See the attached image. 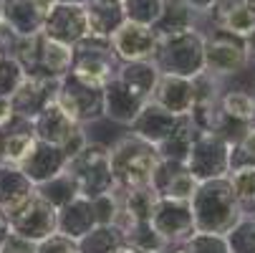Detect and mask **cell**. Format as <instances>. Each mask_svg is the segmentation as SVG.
<instances>
[{"label": "cell", "mask_w": 255, "mask_h": 253, "mask_svg": "<svg viewBox=\"0 0 255 253\" xmlns=\"http://www.w3.org/2000/svg\"><path fill=\"white\" fill-rule=\"evenodd\" d=\"M35 190H38V195H41L43 200H48L56 210H58V208H63V205H68L74 198H79V190H76L74 180L68 177V172H66V170H63L61 175H56L53 180H48V183L38 185Z\"/></svg>", "instance_id": "33"}, {"label": "cell", "mask_w": 255, "mask_h": 253, "mask_svg": "<svg viewBox=\"0 0 255 253\" xmlns=\"http://www.w3.org/2000/svg\"><path fill=\"white\" fill-rule=\"evenodd\" d=\"M205 15H210L212 25L220 33L243 41H250L255 35V5L250 0H215Z\"/></svg>", "instance_id": "14"}, {"label": "cell", "mask_w": 255, "mask_h": 253, "mask_svg": "<svg viewBox=\"0 0 255 253\" xmlns=\"http://www.w3.org/2000/svg\"><path fill=\"white\" fill-rule=\"evenodd\" d=\"M86 20H89V35L112 38L127 20L122 0H89Z\"/></svg>", "instance_id": "25"}, {"label": "cell", "mask_w": 255, "mask_h": 253, "mask_svg": "<svg viewBox=\"0 0 255 253\" xmlns=\"http://www.w3.org/2000/svg\"><path fill=\"white\" fill-rule=\"evenodd\" d=\"M56 3H79V5H86L89 0H56Z\"/></svg>", "instance_id": "45"}, {"label": "cell", "mask_w": 255, "mask_h": 253, "mask_svg": "<svg viewBox=\"0 0 255 253\" xmlns=\"http://www.w3.org/2000/svg\"><path fill=\"white\" fill-rule=\"evenodd\" d=\"M23 79H25V71L20 68V63L13 56L0 53V99H10L15 89L23 84Z\"/></svg>", "instance_id": "36"}, {"label": "cell", "mask_w": 255, "mask_h": 253, "mask_svg": "<svg viewBox=\"0 0 255 253\" xmlns=\"http://www.w3.org/2000/svg\"><path fill=\"white\" fill-rule=\"evenodd\" d=\"M159 150L152 142L131 134L129 129L109 147V165H112L117 190H136L152 183V175L159 165Z\"/></svg>", "instance_id": "1"}, {"label": "cell", "mask_w": 255, "mask_h": 253, "mask_svg": "<svg viewBox=\"0 0 255 253\" xmlns=\"http://www.w3.org/2000/svg\"><path fill=\"white\" fill-rule=\"evenodd\" d=\"M35 253H81V251H79V243L74 238H68V236L56 231L48 238L35 243Z\"/></svg>", "instance_id": "38"}, {"label": "cell", "mask_w": 255, "mask_h": 253, "mask_svg": "<svg viewBox=\"0 0 255 253\" xmlns=\"http://www.w3.org/2000/svg\"><path fill=\"white\" fill-rule=\"evenodd\" d=\"M197 20H200V13L192 10L187 3H182V0H164L162 13H159V18L152 28L162 38V35H174V33H182V30L197 28Z\"/></svg>", "instance_id": "28"}, {"label": "cell", "mask_w": 255, "mask_h": 253, "mask_svg": "<svg viewBox=\"0 0 255 253\" xmlns=\"http://www.w3.org/2000/svg\"><path fill=\"white\" fill-rule=\"evenodd\" d=\"M8 233H10V228H8V221H5V215L0 213V246L5 243V238H8Z\"/></svg>", "instance_id": "43"}, {"label": "cell", "mask_w": 255, "mask_h": 253, "mask_svg": "<svg viewBox=\"0 0 255 253\" xmlns=\"http://www.w3.org/2000/svg\"><path fill=\"white\" fill-rule=\"evenodd\" d=\"M230 150L233 144L223 139L217 132H197L190 147V155L185 160V167L200 180H217L230 172Z\"/></svg>", "instance_id": "9"}, {"label": "cell", "mask_w": 255, "mask_h": 253, "mask_svg": "<svg viewBox=\"0 0 255 253\" xmlns=\"http://www.w3.org/2000/svg\"><path fill=\"white\" fill-rule=\"evenodd\" d=\"M250 3H253V5H255V0H250Z\"/></svg>", "instance_id": "48"}, {"label": "cell", "mask_w": 255, "mask_h": 253, "mask_svg": "<svg viewBox=\"0 0 255 253\" xmlns=\"http://www.w3.org/2000/svg\"><path fill=\"white\" fill-rule=\"evenodd\" d=\"M0 253H35V243L33 241H25L15 233H8L5 243L0 246Z\"/></svg>", "instance_id": "40"}, {"label": "cell", "mask_w": 255, "mask_h": 253, "mask_svg": "<svg viewBox=\"0 0 255 253\" xmlns=\"http://www.w3.org/2000/svg\"><path fill=\"white\" fill-rule=\"evenodd\" d=\"M238 152L245 155V160H243L240 165H255V127H250V129H245V132L240 134V139H238ZM240 165H238V167H240Z\"/></svg>", "instance_id": "39"}, {"label": "cell", "mask_w": 255, "mask_h": 253, "mask_svg": "<svg viewBox=\"0 0 255 253\" xmlns=\"http://www.w3.org/2000/svg\"><path fill=\"white\" fill-rule=\"evenodd\" d=\"M152 101L159 104L162 109H167L174 117H190L192 106H195V81L185 79V76L162 74L154 86Z\"/></svg>", "instance_id": "20"}, {"label": "cell", "mask_w": 255, "mask_h": 253, "mask_svg": "<svg viewBox=\"0 0 255 253\" xmlns=\"http://www.w3.org/2000/svg\"><path fill=\"white\" fill-rule=\"evenodd\" d=\"M99 226L96 221V210H94V203L89 198H74L68 205L58 208V233L74 238V241H81L86 233H91L94 228Z\"/></svg>", "instance_id": "24"}, {"label": "cell", "mask_w": 255, "mask_h": 253, "mask_svg": "<svg viewBox=\"0 0 255 253\" xmlns=\"http://www.w3.org/2000/svg\"><path fill=\"white\" fill-rule=\"evenodd\" d=\"M66 165H68V155H66L61 147L35 139L33 150L28 152V157H25L18 167L28 175L30 183L38 188V185L48 183V180H53L56 175H61V172L66 170Z\"/></svg>", "instance_id": "19"}, {"label": "cell", "mask_w": 255, "mask_h": 253, "mask_svg": "<svg viewBox=\"0 0 255 253\" xmlns=\"http://www.w3.org/2000/svg\"><path fill=\"white\" fill-rule=\"evenodd\" d=\"M30 193H35V185L28 180V175L18 165H3L0 162V213L15 208Z\"/></svg>", "instance_id": "27"}, {"label": "cell", "mask_w": 255, "mask_h": 253, "mask_svg": "<svg viewBox=\"0 0 255 253\" xmlns=\"http://www.w3.org/2000/svg\"><path fill=\"white\" fill-rule=\"evenodd\" d=\"M253 61H255V48H253Z\"/></svg>", "instance_id": "47"}, {"label": "cell", "mask_w": 255, "mask_h": 253, "mask_svg": "<svg viewBox=\"0 0 255 253\" xmlns=\"http://www.w3.org/2000/svg\"><path fill=\"white\" fill-rule=\"evenodd\" d=\"M58 84L56 79H41V76H25L23 84L15 89V94L10 96L13 112L23 119H35L46 106H51L56 101L58 94Z\"/></svg>", "instance_id": "17"}, {"label": "cell", "mask_w": 255, "mask_h": 253, "mask_svg": "<svg viewBox=\"0 0 255 253\" xmlns=\"http://www.w3.org/2000/svg\"><path fill=\"white\" fill-rule=\"evenodd\" d=\"M56 0H3V23L10 25L20 38L43 30V20Z\"/></svg>", "instance_id": "18"}, {"label": "cell", "mask_w": 255, "mask_h": 253, "mask_svg": "<svg viewBox=\"0 0 255 253\" xmlns=\"http://www.w3.org/2000/svg\"><path fill=\"white\" fill-rule=\"evenodd\" d=\"M190 205H192V215H195V228L200 233L228 236L245 215L230 190L228 177L200 183Z\"/></svg>", "instance_id": "2"}, {"label": "cell", "mask_w": 255, "mask_h": 253, "mask_svg": "<svg viewBox=\"0 0 255 253\" xmlns=\"http://www.w3.org/2000/svg\"><path fill=\"white\" fill-rule=\"evenodd\" d=\"M182 246H185V251H187V253H230L225 236L200 233V231H197L187 243H182Z\"/></svg>", "instance_id": "37"}, {"label": "cell", "mask_w": 255, "mask_h": 253, "mask_svg": "<svg viewBox=\"0 0 255 253\" xmlns=\"http://www.w3.org/2000/svg\"><path fill=\"white\" fill-rule=\"evenodd\" d=\"M195 124L190 117H179L174 129L157 144V150H159V157L162 160H172V162H182L185 165L187 155H190V147H192V142H195Z\"/></svg>", "instance_id": "29"}, {"label": "cell", "mask_w": 255, "mask_h": 253, "mask_svg": "<svg viewBox=\"0 0 255 253\" xmlns=\"http://www.w3.org/2000/svg\"><path fill=\"white\" fill-rule=\"evenodd\" d=\"M124 5V15L129 23H139V25H154L164 0H122Z\"/></svg>", "instance_id": "34"}, {"label": "cell", "mask_w": 255, "mask_h": 253, "mask_svg": "<svg viewBox=\"0 0 255 253\" xmlns=\"http://www.w3.org/2000/svg\"><path fill=\"white\" fill-rule=\"evenodd\" d=\"M35 144L33 122L23 117H13L0 127V162L3 165H20Z\"/></svg>", "instance_id": "22"}, {"label": "cell", "mask_w": 255, "mask_h": 253, "mask_svg": "<svg viewBox=\"0 0 255 253\" xmlns=\"http://www.w3.org/2000/svg\"><path fill=\"white\" fill-rule=\"evenodd\" d=\"M177 119L179 117L169 114L167 109H162L159 104H154L149 99L147 104L141 106V112L136 114V119L129 124V132L136 134V137H141V139H147V142H152L154 147H157V144L174 129Z\"/></svg>", "instance_id": "23"}, {"label": "cell", "mask_w": 255, "mask_h": 253, "mask_svg": "<svg viewBox=\"0 0 255 253\" xmlns=\"http://www.w3.org/2000/svg\"><path fill=\"white\" fill-rule=\"evenodd\" d=\"M144 104L147 101H141L136 94H131L117 76L104 86V119H109L122 129H129V124L136 119Z\"/></svg>", "instance_id": "21"}, {"label": "cell", "mask_w": 255, "mask_h": 253, "mask_svg": "<svg viewBox=\"0 0 255 253\" xmlns=\"http://www.w3.org/2000/svg\"><path fill=\"white\" fill-rule=\"evenodd\" d=\"M76 243L81 253H117L124 246V233L117 226H96Z\"/></svg>", "instance_id": "30"}, {"label": "cell", "mask_w": 255, "mask_h": 253, "mask_svg": "<svg viewBox=\"0 0 255 253\" xmlns=\"http://www.w3.org/2000/svg\"><path fill=\"white\" fill-rule=\"evenodd\" d=\"M250 61L248 41L235 35L215 30V35H205V74L212 79H225L243 71Z\"/></svg>", "instance_id": "11"}, {"label": "cell", "mask_w": 255, "mask_h": 253, "mask_svg": "<svg viewBox=\"0 0 255 253\" xmlns=\"http://www.w3.org/2000/svg\"><path fill=\"white\" fill-rule=\"evenodd\" d=\"M152 190L159 198L167 200H182L190 203L200 188V180L182 165V162H172V160H159L154 175H152Z\"/></svg>", "instance_id": "15"}, {"label": "cell", "mask_w": 255, "mask_h": 253, "mask_svg": "<svg viewBox=\"0 0 255 253\" xmlns=\"http://www.w3.org/2000/svg\"><path fill=\"white\" fill-rule=\"evenodd\" d=\"M119 58L112 48L109 38H96V35H86L84 41H79L74 46V66H71V74L84 79L86 84L94 86H106L117 76L119 71Z\"/></svg>", "instance_id": "6"}, {"label": "cell", "mask_w": 255, "mask_h": 253, "mask_svg": "<svg viewBox=\"0 0 255 253\" xmlns=\"http://www.w3.org/2000/svg\"><path fill=\"white\" fill-rule=\"evenodd\" d=\"M117 253H152V251H141V248H134V246H127V243H124Z\"/></svg>", "instance_id": "44"}, {"label": "cell", "mask_w": 255, "mask_h": 253, "mask_svg": "<svg viewBox=\"0 0 255 253\" xmlns=\"http://www.w3.org/2000/svg\"><path fill=\"white\" fill-rule=\"evenodd\" d=\"M109 41H112V48H114V53L122 63L124 61H152L159 35L149 25H139V23L124 20V25Z\"/></svg>", "instance_id": "16"}, {"label": "cell", "mask_w": 255, "mask_h": 253, "mask_svg": "<svg viewBox=\"0 0 255 253\" xmlns=\"http://www.w3.org/2000/svg\"><path fill=\"white\" fill-rule=\"evenodd\" d=\"M66 172L74 180L81 198L94 200L117 190L112 165H109V147H104V144L86 142V147L68 160Z\"/></svg>", "instance_id": "5"}, {"label": "cell", "mask_w": 255, "mask_h": 253, "mask_svg": "<svg viewBox=\"0 0 255 253\" xmlns=\"http://www.w3.org/2000/svg\"><path fill=\"white\" fill-rule=\"evenodd\" d=\"M13 58L20 63L25 76H41V79H56L61 81L66 74H71L74 66V48L58 43L41 30L35 35H25L18 41Z\"/></svg>", "instance_id": "3"}, {"label": "cell", "mask_w": 255, "mask_h": 253, "mask_svg": "<svg viewBox=\"0 0 255 253\" xmlns=\"http://www.w3.org/2000/svg\"><path fill=\"white\" fill-rule=\"evenodd\" d=\"M33 132H35V139L38 142L61 147L68 155V160L76 152H81L86 147V142H89L86 129L71 119L56 101L51 106H46V109L33 119Z\"/></svg>", "instance_id": "10"}, {"label": "cell", "mask_w": 255, "mask_h": 253, "mask_svg": "<svg viewBox=\"0 0 255 253\" xmlns=\"http://www.w3.org/2000/svg\"><path fill=\"white\" fill-rule=\"evenodd\" d=\"M220 112L225 119L248 124L255 119V96L248 91H228L220 96Z\"/></svg>", "instance_id": "32"}, {"label": "cell", "mask_w": 255, "mask_h": 253, "mask_svg": "<svg viewBox=\"0 0 255 253\" xmlns=\"http://www.w3.org/2000/svg\"><path fill=\"white\" fill-rule=\"evenodd\" d=\"M182 3H187L192 10H197L200 15H205V13L215 5V0H182Z\"/></svg>", "instance_id": "42"}, {"label": "cell", "mask_w": 255, "mask_h": 253, "mask_svg": "<svg viewBox=\"0 0 255 253\" xmlns=\"http://www.w3.org/2000/svg\"><path fill=\"white\" fill-rule=\"evenodd\" d=\"M43 33L48 38L66 43L74 48L79 41L89 35V20H86V5L79 3H56L46 20H43Z\"/></svg>", "instance_id": "13"}, {"label": "cell", "mask_w": 255, "mask_h": 253, "mask_svg": "<svg viewBox=\"0 0 255 253\" xmlns=\"http://www.w3.org/2000/svg\"><path fill=\"white\" fill-rule=\"evenodd\" d=\"M154 66L159 74L195 79L205 71V33L200 28L162 35L154 51Z\"/></svg>", "instance_id": "4"}, {"label": "cell", "mask_w": 255, "mask_h": 253, "mask_svg": "<svg viewBox=\"0 0 255 253\" xmlns=\"http://www.w3.org/2000/svg\"><path fill=\"white\" fill-rule=\"evenodd\" d=\"M3 215L8 221L10 233H15L25 241H33V243H38L58 231V210L48 200H43L38 195V190L30 193L15 208L5 210Z\"/></svg>", "instance_id": "7"}, {"label": "cell", "mask_w": 255, "mask_h": 253, "mask_svg": "<svg viewBox=\"0 0 255 253\" xmlns=\"http://www.w3.org/2000/svg\"><path fill=\"white\" fill-rule=\"evenodd\" d=\"M56 104L81 127H89L99 119H104V89L86 84L84 79L66 74L58 84Z\"/></svg>", "instance_id": "8"}, {"label": "cell", "mask_w": 255, "mask_h": 253, "mask_svg": "<svg viewBox=\"0 0 255 253\" xmlns=\"http://www.w3.org/2000/svg\"><path fill=\"white\" fill-rule=\"evenodd\" d=\"M225 177H228L230 190H233L240 210L245 213L248 208H255V165L233 167Z\"/></svg>", "instance_id": "31"}, {"label": "cell", "mask_w": 255, "mask_h": 253, "mask_svg": "<svg viewBox=\"0 0 255 253\" xmlns=\"http://www.w3.org/2000/svg\"><path fill=\"white\" fill-rule=\"evenodd\" d=\"M230 253H255V218L243 215L240 223L225 236Z\"/></svg>", "instance_id": "35"}, {"label": "cell", "mask_w": 255, "mask_h": 253, "mask_svg": "<svg viewBox=\"0 0 255 253\" xmlns=\"http://www.w3.org/2000/svg\"><path fill=\"white\" fill-rule=\"evenodd\" d=\"M159 76L162 74H159V68L154 66V61H124V63H119V71H117V79L131 94H136L141 101L152 99Z\"/></svg>", "instance_id": "26"}, {"label": "cell", "mask_w": 255, "mask_h": 253, "mask_svg": "<svg viewBox=\"0 0 255 253\" xmlns=\"http://www.w3.org/2000/svg\"><path fill=\"white\" fill-rule=\"evenodd\" d=\"M0 20H3V0H0Z\"/></svg>", "instance_id": "46"}, {"label": "cell", "mask_w": 255, "mask_h": 253, "mask_svg": "<svg viewBox=\"0 0 255 253\" xmlns=\"http://www.w3.org/2000/svg\"><path fill=\"white\" fill-rule=\"evenodd\" d=\"M13 117H15V112H13L10 99H0V127H3L5 122H10Z\"/></svg>", "instance_id": "41"}, {"label": "cell", "mask_w": 255, "mask_h": 253, "mask_svg": "<svg viewBox=\"0 0 255 253\" xmlns=\"http://www.w3.org/2000/svg\"><path fill=\"white\" fill-rule=\"evenodd\" d=\"M149 226L157 231V236L167 246H182L197 233L192 205L182 203V200H167V198L157 200V205L152 210V218H149Z\"/></svg>", "instance_id": "12"}]
</instances>
